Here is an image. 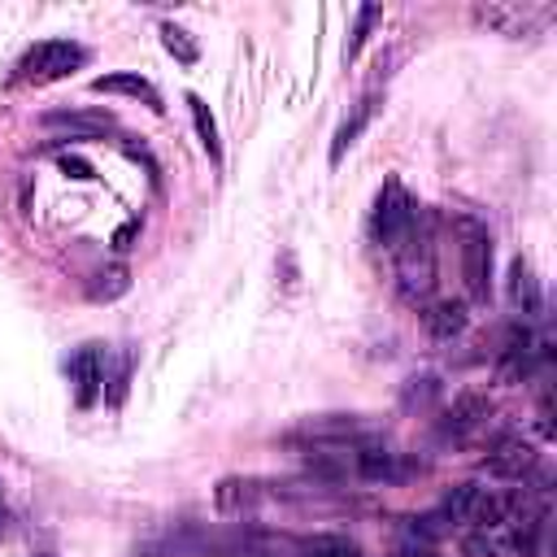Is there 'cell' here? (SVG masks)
Masks as SVG:
<instances>
[{
	"mask_svg": "<svg viewBox=\"0 0 557 557\" xmlns=\"http://www.w3.org/2000/svg\"><path fill=\"white\" fill-rule=\"evenodd\" d=\"M78 65H87V48L74 39H39L35 48H26V57L17 61V83L30 87H48L70 78Z\"/></svg>",
	"mask_w": 557,
	"mask_h": 557,
	"instance_id": "cell-1",
	"label": "cell"
},
{
	"mask_svg": "<svg viewBox=\"0 0 557 557\" xmlns=\"http://www.w3.org/2000/svg\"><path fill=\"white\" fill-rule=\"evenodd\" d=\"M509 513V496L487 487V483H457L444 492L440 500V518L453 522V527H483V522H496Z\"/></svg>",
	"mask_w": 557,
	"mask_h": 557,
	"instance_id": "cell-2",
	"label": "cell"
},
{
	"mask_svg": "<svg viewBox=\"0 0 557 557\" xmlns=\"http://www.w3.org/2000/svg\"><path fill=\"white\" fill-rule=\"evenodd\" d=\"M418 226V205H413V196L400 187V178H387L383 187H379V196H374V213H370V231H374V239L383 244V248H400L405 239H409V231Z\"/></svg>",
	"mask_w": 557,
	"mask_h": 557,
	"instance_id": "cell-3",
	"label": "cell"
},
{
	"mask_svg": "<svg viewBox=\"0 0 557 557\" xmlns=\"http://www.w3.org/2000/svg\"><path fill=\"white\" fill-rule=\"evenodd\" d=\"M461 231V274H466V292L470 300H487L492 296V235L483 222L474 218H457Z\"/></svg>",
	"mask_w": 557,
	"mask_h": 557,
	"instance_id": "cell-4",
	"label": "cell"
},
{
	"mask_svg": "<svg viewBox=\"0 0 557 557\" xmlns=\"http://www.w3.org/2000/svg\"><path fill=\"white\" fill-rule=\"evenodd\" d=\"M396 274H400V292L409 300H426L431 283H435V265H431V239L426 231L418 235V226L409 231V239L396 248Z\"/></svg>",
	"mask_w": 557,
	"mask_h": 557,
	"instance_id": "cell-5",
	"label": "cell"
},
{
	"mask_svg": "<svg viewBox=\"0 0 557 557\" xmlns=\"http://www.w3.org/2000/svg\"><path fill=\"white\" fill-rule=\"evenodd\" d=\"M65 374H70V387H74V405H78V409H91V405L104 396L109 352H104L100 344H83V348H74V357L65 361Z\"/></svg>",
	"mask_w": 557,
	"mask_h": 557,
	"instance_id": "cell-6",
	"label": "cell"
},
{
	"mask_svg": "<svg viewBox=\"0 0 557 557\" xmlns=\"http://www.w3.org/2000/svg\"><path fill=\"white\" fill-rule=\"evenodd\" d=\"M553 17L548 4H479L474 22L500 30V35H527L531 26H544Z\"/></svg>",
	"mask_w": 557,
	"mask_h": 557,
	"instance_id": "cell-7",
	"label": "cell"
},
{
	"mask_svg": "<svg viewBox=\"0 0 557 557\" xmlns=\"http://www.w3.org/2000/svg\"><path fill=\"white\" fill-rule=\"evenodd\" d=\"M352 470L361 479H370V483H392V479L405 474V461H400L396 448L374 444V440H361V444H352Z\"/></svg>",
	"mask_w": 557,
	"mask_h": 557,
	"instance_id": "cell-8",
	"label": "cell"
},
{
	"mask_svg": "<svg viewBox=\"0 0 557 557\" xmlns=\"http://www.w3.org/2000/svg\"><path fill=\"white\" fill-rule=\"evenodd\" d=\"M487 474H500V479H527L535 466H540V457H535V448L527 444V440H496L492 444V453H487Z\"/></svg>",
	"mask_w": 557,
	"mask_h": 557,
	"instance_id": "cell-9",
	"label": "cell"
},
{
	"mask_svg": "<svg viewBox=\"0 0 557 557\" xmlns=\"http://www.w3.org/2000/svg\"><path fill=\"white\" fill-rule=\"evenodd\" d=\"M44 126L48 131H65V135H78V139H96V135H104V131H113V117L109 113H100V109H52V113H44Z\"/></svg>",
	"mask_w": 557,
	"mask_h": 557,
	"instance_id": "cell-10",
	"label": "cell"
},
{
	"mask_svg": "<svg viewBox=\"0 0 557 557\" xmlns=\"http://www.w3.org/2000/svg\"><path fill=\"white\" fill-rule=\"evenodd\" d=\"M509 305L518 313H527V318H535L544 309V287H540V278H535V270H531L527 257H513L509 261Z\"/></svg>",
	"mask_w": 557,
	"mask_h": 557,
	"instance_id": "cell-11",
	"label": "cell"
},
{
	"mask_svg": "<svg viewBox=\"0 0 557 557\" xmlns=\"http://www.w3.org/2000/svg\"><path fill=\"white\" fill-rule=\"evenodd\" d=\"M213 505L222 518H244L261 505V483L257 479H222L213 487Z\"/></svg>",
	"mask_w": 557,
	"mask_h": 557,
	"instance_id": "cell-12",
	"label": "cell"
},
{
	"mask_svg": "<svg viewBox=\"0 0 557 557\" xmlns=\"http://www.w3.org/2000/svg\"><path fill=\"white\" fill-rule=\"evenodd\" d=\"M483 422H487V400L483 396H457L453 409H444V418H440V435L444 440H466Z\"/></svg>",
	"mask_w": 557,
	"mask_h": 557,
	"instance_id": "cell-13",
	"label": "cell"
},
{
	"mask_svg": "<svg viewBox=\"0 0 557 557\" xmlns=\"http://www.w3.org/2000/svg\"><path fill=\"white\" fill-rule=\"evenodd\" d=\"M91 91H109V96H135V100H144L148 109H165L161 104V91L144 78V74H100V78H91Z\"/></svg>",
	"mask_w": 557,
	"mask_h": 557,
	"instance_id": "cell-14",
	"label": "cell"
},
{
	"mask_svg": "<svg viewBox=\"0 0 557 557\" xmlns=\"http://www.w3.org/2000/svg\"><path fill=\"white\" fill-rule=\"evenodd\" d=\"M370 117H374V96H361V100L352 104V113L339 122L335 139H331V165H339V161H344V152L357 144V135L370 126Z\"/></svg>",
	"mask_w": 557,
	"mask_h": 557,
	"instance_id": "cell-15",
	"label": "cell"
},
{
	"mask_svg": "<svg viewBox=\"0 0 557 557\" xmlns=\"http://www.w3.org/2000/svg\"><path fill=\"white\" fill-rule=\"evenodd\" d=\"M183 104H187V113H191V126H196V135H200V148L209 152V161H213V165H222V135H218V117L209 113V104H205L196 91H187V96H183Z\"/></svg>",
	"mask_w": 557,
	"mask_h": 557,
	"instance_id": "cell-16",
	"label": "cell"
},
{
	"mask_svg": "<svg viewBox=\"0 0 557 557\" xmlns=\"http://www.w3.org/2000/svg\"><path fill=\"white\" fill-rule=\"evenodd\" d=\"M422 322H426V331H431L435 339H453V335L466 331L470 318H466V305H461V300H435V305H426Z\"/></svg>",
	"mask_w": 557,
	"mask_h": 557,
	"instance_id": "cell-17",
	"label": "cell"
},
{
	"mask_svg": "<svg viewBox=\"0 0 557 557\" xmlns=\"http://www.w3.org/2000/svg\"><path fill=\"white\" fill-rule=\"evenodd\" d=\"M296 553L300 557H366V548L357 540H348V535H313Z\"/></svg>",
	"mask_w": 557,
	"mask_h": 557,
	"instance_id": "cell-18",
	"label": "cell"
},
{
	"mask_svg": "<svg viewBox=\"0 0 557 557\" xmlns=\"http://www.w3.org/2000/svg\"><path fill=\"white\" fill-rule=\"evenodd\" d=\"M126 287H131V274H126V265H109V270H96V274H91V283H87V296H91V300H117Z\"/></svg>",
	"mask_w": 557,
	"mask_h": 557,
	"instance_id": "cell-19",
	"label": "cell"
},
{
	"mask_svg": "<svg viewBox=\"0 0 557 557\" xmlns=\"http://www.w3.org/2000/svg\"><path fill=\"white\" fill-rule=\"evenodd\" d=\"M161 48H165L178 65H196V57H200V48H196L191 30H183V26H174V22H165V26H161Z\"/></svg>",
	"mask_w": 557,
	"mask_h": 557,
	"instance_id": "cell-20",
	"label": "cell"
},
{
	"mask_svg": "<svg viewBox=\"0 0 557 557\" xmlns=\"http://www.w3.org/2000/svg\"><path fill=\"white\" fill-rule=\"evenodd\" d=\"M374 17H379V9H374V4H361V9H357V26H352V35L344 39V65H352V61H357L361 44L370 39V26H374Z\"/></svg>",
	"mask_w": 557,
	"mask_h": 557,
	"instance_id": "cell-21",
	"label": "cell"
},
{
	"mask_svg": "<svg viewBox=\"0 0 557 557\" xmlns=\"http://www.w3.org/2000/svg\"><path fill=\"white\" fill-rule=\"evenodd\" d=\"M435 396H440V379H435V374H422V379H409V383H405L400 405H405V409H418V405H431Z\"/></svg>",
	"mask_w": 557,
	"mask_h": 557,
	"instance_id": "cell-22",
	"label": "cell"
},
{
	"mask_svg": "<svg viewBox=\"0 0 557 557\" xmlns=\"http://www.w3.org/2000/svg\"><path fill=\"white\" fill-rule=\"evenodd\" d=\"M57 165H61L70 178H96L91 161H83V157H70V152H61V157H57Z\"/></svg>",
	"mask_w": 557,
	"mask_h": 557,
	"instance_id": "cell-23",
	"label": "cell"
},
{
	"mask_svg": "<svg viewBox=\"0 0 557 557\" xmlns=\"http://www.w3.org/2000/svg\"><path fill=\"white\" fill-rule=\"evenodd\" d=\"M135 231H139V222H126V226H122V231L113 235V248H117V252H126V248H131V235H135Z\"/></svg>",
	"mask_w": 557,
	"mask_h": 557,
	"instance_id": "cell-24",
	"label": "cell"
},
{
	"mask_svg": "<svg viewBox=\"0 0 557 557\" xmlns=\"http://www.w3.org/2000/svg\"><path fill=\"white\" fill-rule=\"evenodd\" d=\"M4 518H9V513H4V500H0V535H4Z\"/></svg>",
	"mask_w": 557,
	"mask_h": 557,
	"instance_id": "cell-25",
	"label": "cell"
}]
</instances>
